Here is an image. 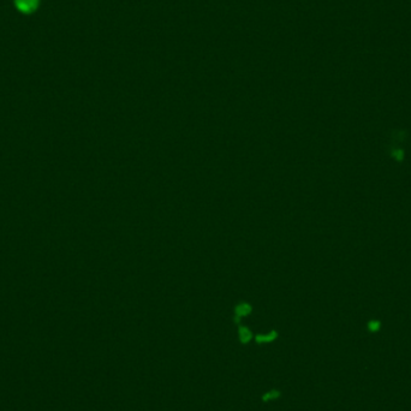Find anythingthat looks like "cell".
I'll return each instance as SVG.
<instances>
[{
  "instance_id": "1",
  "label": "cell",
  "mask_w": 411,
  "mask_h": 411,
  "mask_svg": "<svg viewBox=\"0 0 411 411\" xmlns=\"http://www.w3.org/2000/svg\"><path fill=\"white\" fill-rule=\"evenodd\" d=\"M38 5V0H16V6L18 10L23 12H30Z\"/></svg>"
}]
</instances>
